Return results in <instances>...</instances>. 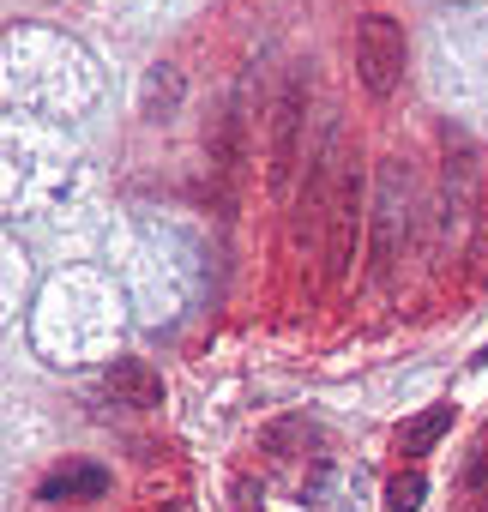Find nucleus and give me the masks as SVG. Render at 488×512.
<instances>
[{
    "instance_id": "nucleus-3",
    "label": "nucleus",
    "mask_w": 488,
    "mask_h": 512,
    "mask_svg": "<svg viewBox=\"0 0 488 512\" xmlns=\"http://www.w3.org/2000/svg\"><path fill=\"white\" fill-rule=\"evenodd\" d=\"M404 61H410V43H404V25L392 13H362L356 19V79L368 97H392L404 85Z\"/></svg>"
},
{
    "instance_id": "nucleus-4",
    "label": "nucleus",
    "mask_w": 488,
    "mask_h": 512,
    "mask_svg": "<svg viewBox=\"0 0 488 512\" xmlns=\"http://www.w3.org/2000/svg\"><path fill=\"white\" fill-rule=\"evenodd\" d=\"M368 181L356 163H344L338 175V193H332V217H326V284H344L350 266H356V241H362V223H368Z\"/></svg>"
},
{
    "instance_id": "nucleus-13",
    "label": "nucleus",
    "mask_w": 488,
    "mask_h": 512,
    "mask_svg": "<svg viewBox=\"0 0 488 512\" xmlns=\"http://www.w3.org/2000/svg\"><path fill=\"white\" fill-rule=\"evenodd\" d=\"M464 488H476V494L488 488V440L476 446V458H470V470H464Z\"/></svg>"
},
{
    "instance_id": "nucleus-12",
    "label": "nucleus",
    "mask_w": 488,
    "mask_h": 512,
    "mask_svg": "<svg viewBox=\"0 0 488 512\" xmlns=\"http://www.w3.org/2000/svg\"><path fill=\"white\" fill-rule=\"evenodd\" d=\"M422 494H428V476H422V470H404V476L386 482V506H392V512H416Z\"/></svg>"
},
{
    "instance_id": "nucleus-1",
    "label": "nucleus",
    "mask_w": 488,
    "mask_h": 512,
    "mask_svg": "<svg viewBox=\"0 0 488 512\" xmlns=\"http://www.w3.org/2000/svg\"><path fill=\"white\" fill-rule=\"evenodd\" d=\"M398 229H410V169L386 157L374 169V199H368V284L386 290L398 266Z\"/></svg>"
},
{
    "instance_id": "nucleus-2",
    "label": "nucleus",
    "mask_w": 488,
    "mask_h": 512,
    "mask_svg": "<svg viewBox=\"0 0 488 512\" xmlns=\"http://www.w3.org/2000/svg\"><path fill=\"white\" fill-rule=\"evenodd\" d=\"M308 85H314V73L296 61V67L284 73L278 97H272V127H266V181H272V193H290V175H296V163H302Z\"/></svg>"
},
{
    "instance_id": "nucleus-6",
    "label": "nucleus",
    "mask_w": 488,
    "mask_h": 512,
    "mask_svg": "<svg viewBox=\"0 0 488 512\" xmlns=\"http://www.w3.org/2000/svg\"><path fill=\"white\" fill-rule=\"evenodd\" d=\"M103 392L115 404H127V410H157L163 404V374L151 362H139V356H115L103 368Z\"/></svg>"
},
{
    "instance_id": "nucleus-15",
    "label": "nucleus",
    "mask_w": 488,
    "mask_h": 512,
    "mask_svg": "<svg viewBox=\"0 0 488 512\" xmlns=\"http://www.w3.org/2000/svg\"><path fill=\"white\" fill-rule=\"evenodd\" d=\"M476 368H488V350H482V356H476Z\"/></svg>"
},
{
    "instance_id": "nucleus-8",
    "label": "nucleus",
    "mask_w": 488,
    "mask_h": 512,
    "mask_svg": "<svg viewBox=\"0 0 488 512\" xmlns=\"http://www.w3.org/2000/svg\"><path fill=\"white\" fill-rule=\"evenodd\" d=\"M103 494H109V470H103V464H61V470H49L43 488H37V500H49V506L103 500Z\"/></svg>"
},
{
    "instance_id": "nucleus-14",
    "label": "nucleus",
    "mask_w": 488,
    "mask_h": 512,
    "mask_svg": "<svg viewBox=\"0 0 488 512\" xmlns=\"http://www.w3.org/2000/svg\"><path fill=\"white\" fill-rule=\"evenodd\" d=\"M470 260H476V266L488 272V205L476 211V241H470Z\"/></svg>"
},
{
    "instance_id": "nucleus-7",
    "label": "nucleus",
    "mask_w": 488,
    "mask_h": 512,
    "mask_svg": "<svg viewBox=\"0 0 488 512\" xmlns=\"http://www.w3.org/2000/svg\"><path fill=\"white\" fill-rule=\"evenodd\" d=\"M470 193H476V151L464 139H446V193H440V229L464 223L470 211Z\"/></svg>"
},
{
    "instance_id": "nucleus-9",
    "label": "nucleus",
    "mask_w": 488,
    "mask_h": 512,
    "mask_svg": "<svg viewBox=\"0 0 488 512\" xmlns=\"http://www.w3.org/2000/svg\"><path fill=\"white\" fill-rule=\"evenodd\" d=\"M205 157H211L217 181H229V175L241 169V115H235V109H223V115L205 127Z\"/></svg>"
},
{
    "instance_id": "nucleus-5",
    "label": "nucleus",
    "mask_w": 488,
    "mask_h": 512,
    "mask_svg": "<svg viewBox=\"0 0 488 512\" xmlns=\"http://www.w3.org/2000/svg\"><path fill=\"white\" fill-rule=\"evenodd\" d=\"M338 175H344V163H338V121H326V127H320V145L308 151V181H302V193H296V247H308V241L320 235V223L332 217Z\"/></svg>"
},
{
    "instance_id": "nucleus-10",
    "label": "nucleus",
    "mask_w": 488,
    "mask_h": 512,
    "mask_svg": "<svg viewBox=\"0 0 488 512\" xmlns=\"http://www.w3.org/2000/svg\"><path fill=\"white\" fill-rule=\"evenodd\" d=\"M446 428H452V404H428L422 416H410V422H404V434H398V452H404V458H422V452H428V446H434Z\"/></svg>"
},
{
    "instance_id": "nucleus-11",
    "label": "nucleus",
    "mask_w": 488,
    "mask_h": 512,
    "mask_svg": "<svg viewBox=\"0 0 488 512\" xmlns=\"http://www.w3.org/2000/svg\"><path fill=\"white\" fill-rule=\"evenodd\" d=\"M181 91H187V79L175 67H151V79H145V121H169L181 109Z\"/></svg>"
}]
</instances>
